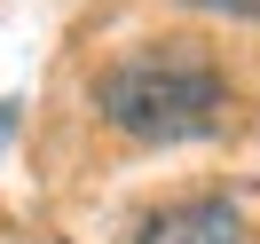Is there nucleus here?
Here are the masks:
<instances>
[{"label": "nucleus", "instance_id": "obj_3", "mask_svg": "<svg viewBox=\"0 0 260 244\" xmlns=\"http://www.w3.org/2000/svg\"><path fill=\"white\" fill-rule=\"evenodd\" d=\"M189 8H213V16H237V24H260V0H189Z\"/></svg>", "mask_w": 260, "mask_h": 244}, {"label": "nucleus", "instance_id": "obj_1", "mask_svg": "<svg viewBox=\"0 0 260 244\" xmlns=\"http://www.w3.org/2000/svg\"><path fill=\"white\" fill-rule=\"evenodd\" d=\"M95 111L134 142H197L229 126L237 87L205 48H134L95 79Z\"/></svg>", "mask_w": 260, "mask_h": 244}, {"label": "nucleus", "instance_id": "obj_2", "mask_svg": "<svg viewBox=\"0 0 260 244\" xmlns=\"http://www.w3.org/2000/svg\"><path fill=\"white\" fill-rule=\"evenodd\" d=\"M134 244H252V228L229 197H181V205L150 213Z\"/></svg>", "mask_w": 260, "mask_h": 244}]
</instances>
